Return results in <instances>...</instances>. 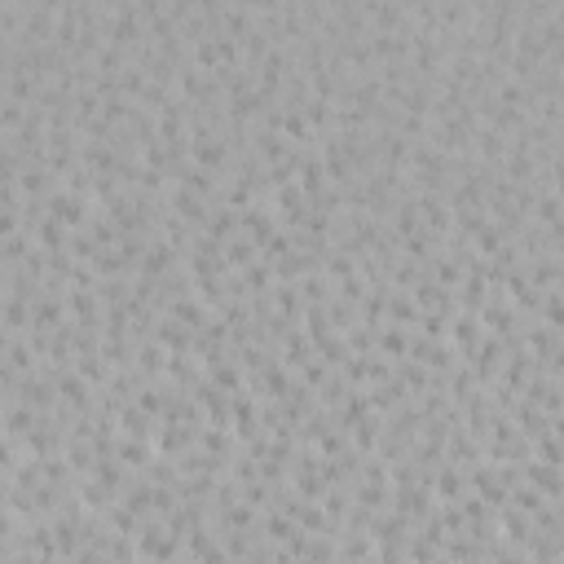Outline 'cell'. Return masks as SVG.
Listing matches in <instances>:
<instances>
[{
  "label": "cell",
  "mask_w": 564,
  "mask_h": 564,
  "mask_svg": "<svg viewBox=\"0 0 564 564\" xmlns=\"http://www.w3.org/2000/svg\"><path fill=\"white\" fill-rule=\"evenodd\" d=\"M49 207H53V216H58V221H66V225H75L80 221V199H70V194H53V199H49Z\"/></svg>",
  "instance_id": "1"
}]
</instances>
